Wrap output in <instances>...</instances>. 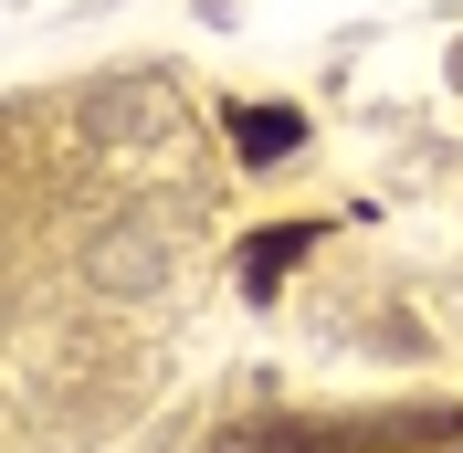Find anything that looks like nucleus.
Returning <instances> with one entry per match:
<instances>
[{"label":"nucleus","mask_w":463,"mask_h":453,"mask_svg":"<svg viewBox=\"0 0 463 453\" xmlns=\"http://www.w3.org/2000/svg\"><path fill=\"white\" fill-rule=\"evenodd\" d=\"M453 411H358V422H274L253 432V453H411V443H453Z\"/></svg>","instance_id":"1"},{"label":"nucleus","mask_w":463,"mask_h":453,"mask_svg":"<svg viewBox=\"0 0 463 453\" xmlns=\"http://www.w3.org/2000/svg\"><path fill=\"white\" fill-rule=\"evenodd\" d=\"M326 243V222H285V232H253V243H242V295H274V284L295 275V264L317 254Z\"/></svg>","instance_id":"2"},{"label":"nucleus","mask_w":463,"mask_h":453,"mask_svg":"<svg viewBox=\"0 0 463 453\" xmlns=\"http://www.w3.org/2000/svg\"><path fill=\"white\" fill-rule=\"evenodd\" d=\"M222 127H232V148H242L253 169H263V159H295V138H306V116H295V106H232Z\"/></svg>","instance_id":"3"},{"label":"nucleus","mask_w":463,"mask_h":453,"mask_svg":"<svg viewBox=\"0 0 463 453\" xmlns=\"http://www.w3.org/2000/svg\"><path fill=\"white\" fill-rule=\"evenodd\" d=\"M453 453H463V443H453Z\"/></svg>","instance_id":"4"}]
</instances>
